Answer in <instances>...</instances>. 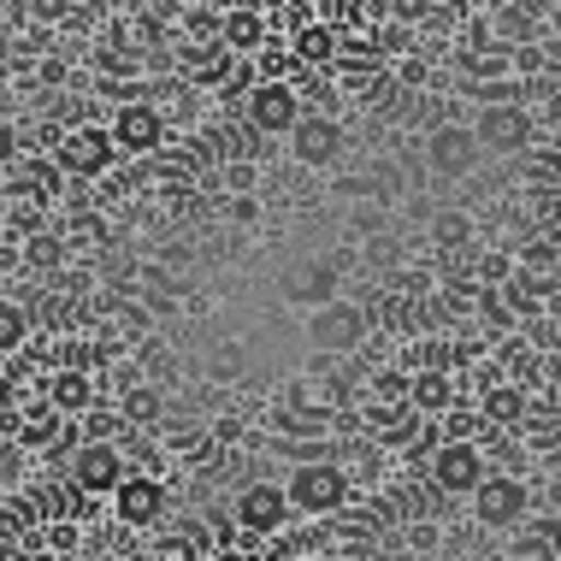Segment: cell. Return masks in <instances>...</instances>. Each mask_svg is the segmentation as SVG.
I'll use <instances>...</instances> for the list:
<instances>
[{
  "label": "cell",
  "instance_id": "1",
  "mask_svg": "<svg viewBox=\"0 0 561 561\" xmlns=\"http://www.w3.org/2000/svg\"><path fill=\"white\" fill-rule=\"evenodd\" d=\"M308 343L320 348V355H355L360 343H367V308L360 301H325V308L308 313Z\"/></svg>",
  "mask_w": 561,
  "mask_h": 561
},
{
  "label": "cell",
  "instance_id": "2",
  "mask_svg": "<svg viewBox=\"0 0 561 561\" xmlns=\"http://www.w3.org/2000/svg\"><path fill=\"white\" fill-rule=\"evenodd\" d=\"M54 160L66 178H101L118 160V142H113V130H101V125H71V130H59Z\"/></svg>",
  "mask_w": 561,
  "mask_h": 561
},
{
  "label": "cell",
  "instance_id": "3",
  "mask_svg": "<svg viewBox=\"0 0 561 561\" xmlns=\"http://www.w3.org/2000/svg\"><path fill=\"white\" fill-rule=\"evenodd\" d=\"M290 503H296V514H337L343 503H348V479H343V467H331V461H301L296 473H290Z\"/></svg>",
  "mask_w": 561,
  "mask_h": 561
},
{
  "label": "cell",
  "instance_id": "4",
  "mask_svg": "<svg viewBox=\"0 0 561 561\" xmlns=\"http://www.w3.org/2000/svg\"><path fill=\"white\" fill-rule=\"evenodd\" d=\"M484 479H491V473H484V449L473 444V437H444V444L432 449V484H437V491L473 496Z\"/></svg>",
  "mask_w": 561,
  "mask_h": 561
},
{
  "label": "cell",
  "instance_id": "5",
  "mask_svg": "<svg viewBox=\"0 0 561 561\" xmlns=\"http://www.w3.org/2000/svg\"><path fill=\"white\" fill-rule=\"evenodd\" d=\"M473 514H479V526H491V533H508V526H520L526 514H533V491H526V479H514V473H491L473 491Z\"/></svg>",
  "mask_w": 561,
  "mask_h": 561
},
{
  "label": "cell",
  "instance_id": "6",
  "mask_svg": "<svg viewBox=\"0 0 561 561\" xmlns=\"http://www.w3.org/2000/svg\"><path fill=\"white\" fill-rule=\"evenodd\" d=\"M237 526L242 533H254V538H272V533H284L290 526V514H296V503H290V491L284 484H242L237 491Z\"/></svg>",
  "mask_w": 561,
  "mask_h": 561
},
{
  "label": "cell",
  "instance_id": "7",
  "mask_svg": "<svg viewBox=\"0 0 561 561\" xmlns=\"http://www.w3.org/2000/svg\"><path fill=\"white\" fill-rule=\"evenodd\" d=\"M66 473L83 496H113L118 484L130 479V467H125V455H118V444H78Z\"/></svg>",
  "mask_w": 561,
  "mask_h": 561
},
{
  "label": "cell",
  "instance_id": "8",
  "mask_svg": "<svg viewBox=\"0 0 561 561\" xmlns=\"http://www.w3.org/2000/svg\"><path fill=\"white\" fill-rule=\"evenodd\" d=\"M473 136L484 142V154H520L533 142V118L514 101H484V113L473 118Z\"/></svg>",
  "mask_w": 561,
  "mask_h": 561
},
{
  "label": "cell",
  "instance_id": "9",
  "mask_svg": "<svg viewBox=\"0 0 561 561\" xmlns=\"http://www.w3.org/2000/svg\"><path fill=\"white\" fill-rule=\"evenodd\" d=\"M301 101H296V83H254L249 89V125L266 130V136H296L301 125Z\"/></svg>",
  "mask_w": 561,
  "mask_h": 561
},
{
  "label": "cell",
  "instance_id": "10",
  "mask_svg": "<svg viewBox=\"0 0 561 561\" xmlns=\"http://www.w3.org/2000/svg\"><path fill=\"white\" fill-rule=\"evenodd\" d=\"M484 154V142L473 136V125H437L426 136V160H432V172H444V178H467L479 165Z\"/></svg>",
  "mask_w": 561,
  "mask_h": 561
},
{
  "label": "cell",
  "instance_id": "11",
  "mask_svg": "<svg viewBox=\"0 0 561 561\" xmlns=\"http://www.w3.org/2000/svg\"><path fill=\"white\" fill-rule=\"evenodd\" d=\"M337 261H325V254H308V261H296L284 272V296L296 301V308H325V301H337Z\"/></svg>",
  "mask_w": 561,
  "mask_h": 561
},
{
  "label": "cell",
  "instance_id": "12",
  "mask_svg": "<svg viewBox=\"0 0 561 561\" xmlns=\"http://www.w3.org/2000/svg\"><path fill=\"white\" fill-rule=\"evenodd\" d=\"M113 142H118V154H154L160 148V136H165V118L148 107V101H125L113 118Z\"/></svg>",
  "mask_w": 561,
  "mask_h": 561
},
{
  "label": "cell",
  "instance_id": "13",
  "mask_svg": "<svg viewBox=\"0 0 561 561\" xmlns=\"http://www.w3.org/2000/svg\"><path fill=\"white\" fill-rule=\"evenodd\" d=\"M113 514H118L125 526H154L160 514H165V484L148 479V473H130V479L113 491Z\"/></svg>",
  "mask_w": 561,
  "mask_h": 561
},
{
  "label": "cell",
  "instance_id": "14",
  "mask_svg": "<svg viewBox=\"0 0 561 561\" xmlns=\"http://www.w3.org/2000/svg\"><path fill=\"white\" fill-rule=\"evenodd\" d=\"M290 148H296L301 165H331V160L343 154V125H337V118H325V113H308L296 125Z\"/></svg>",
  "mask_w": 561,
  "mask_h": 561
},
{
  "label": "cell",
  "instance_id": "15",
  "mask_svg": "<svg viewBox=\"0 0 561 561\" xmlns=\"http://www.w3.org/2000/svg\"><path fill=\"white\" fill-rule=\"evenodd\" d=\"M48 397H54V414H71V420H83L89 408H95V378H89L83 367H66V373H54Z\"/></svg>",
  "mask_w": 561,
  "mask_h": 561
},
{
  "label": "cell",
  "instance_id": "16",
  "mask_svg": "<svg viewBox=\"0 0 561 561\" xmlns=\"http://www.w3.org/2000/svg\"><path fill=\"white\" fill-rule=\"evenodd\" d=\"M455 402V378L444 367H420L408 378V408H420V414H444Z\"/></svg>",
  "mask_w": 561,
  "mask_h": 561
},
{
  "label": "cell",
  "instance_id": "17",
  "mask_svg": "<svg viewBox=\"0 0 561 561\" xmlns=\"http://www.w3.org/2000/svg\"><path fill=\"white\" fill-rule=\"evenodd\" d=\"M266 42V19L261 12H231V19H225V54H254Z\"/></svg>",
  "mask_w": 561,
  "mask_h": 561
},
{
  "label": "cell",
  "instance_id": "18",
  "mask_svg": "<svg viewBox=\"0 0 561 561\" xmlns=\"http://www.w3.org/2000/svg\"><path fill=\"white\" fill-rule=\"evenodd\" d=\"M118 414H125V426H154V420H160V390L130 385L125 397H118Z\"/></svg>",
  "mask_w": 561,
  "mask_h": 561
},
{
  "label": "cell",
  "instance_id": "19",
  "mask_svg": "<svg viewBox=\"0 0 561 561\" xmlns=\"http://www.w3.org/2000/svg\"><path fill=\"white\" fill-rule=\"evenodd\" d=\"M484 420H491V426H520L526 420V390H514V385L491 390V397H484Z\"/></svg>",
  "mask_w": 561,
  "mask_h": 561
},
{
  "label": "cell",
  "instance_id": "20",
  "mask_svg": "<svg viewBox=\"0 0 561 561\" xmlns=\"http://www.w3.org/2000/svg\"><path fill=\"white\" fill-rule=\"evenodd\" d=\"M113 432H125L118 408H89L83 414V444H113Z\"/></svg>",
  "mask_w": 561,
  "mask_h": 561
},
{
  "label": "cell",
  "instance_id": "21",
  "mask_svg": "<svg viewBox=\"0 0 561 561\" xmlns=\"http://www.w3.org/2000/svg\"><path fill=\"white\" fill-rule=\"evenodd\" d=\"M360 101H367L373 113H397V101H402V78H397V71H378L373 89H360Z\"/></svg>",
  "mask_w": 561,
  "mask_h": 561
},
{
  "label": "cell",
  "instance_id": "22",
  "mask_svg": "<svg viewBox=\"0 0 561 561\" xmlns=\"http://www.w3.org/2000/svg\"><path fill=\"white\" fill-rule=\"evenodd\" d=\"M296 59H337V42H331V30H325V24H301Z\"/></svg>",
  "mask_w": 561,
  "mask_h": 561
},
{
  "label": "cell",
  "instance_id": "23",
  "mask_svg": "<svg viewBox=\"0 0 561 561\" xmlns=\"http://www.w3.org/2000/svg\"><path fill=\"white\" fill-rule=\"evenodd\" d=\"M0 343H7V348H19V343H24V308H19V301L7 308V325H0Z\"/></svg>",
  "mask_w": 561,
  "mask_h": 561
},
{
  "label": "cell",
  "instance_id": "24",
  "mask_svg": "<svg viewBox=\"0 0 561 561\" xmlns=\"http://www.w3.org/2000/svg\"><path fill=\"white\" fill-rule=\"evenodd\" d=\"M48 437H54V414H42V420L30 414V426H24V444L36 449V444H48Z\"/></svg>",
  "mask_w": 561,
  "mask_h": 561
},
{
  "label": "cell",
  "instance_id": "25",
  "mask_svg": "<svg viewBox=\"0 0 561 561\" xmlns=\"http://www.w3.org/2000/svg\"><path fill=\"white\" fill-rule=\"evenodd\" d=\"M538 543H543L550 556H561V514H556V520H543V526H538Z\"/></svg>",
  "mask_w": 561,
  "mask_h": 561
},
{
  "label": "cell",
  "instance_id": "26",
  "mask_svg": "<svg viewBox=\"0 0 561 561\" xmlns=\"http://www.w3.org/2000/svg\"><path fill=\"white\" fill-rule=\"evenodd\" d=\"M397 78H402V89H420V83H426V66H420V59H402Z\"/></svg>",
  "mask_w": 561,
  "mask_h": 561
},
{
  "label": "cell",
  "instance_id": "27",
  "mask_svg": "<svg viewBox=\"0 0 561 561\" xmlns=\"http://www.w3.org/2000/svg\"><path fill=\"white\" fill-rule=\"evenodd\" d=\"M30 12H36V19H66L71 0H30Z\"/></svg>",
  "mask_w": 561,
  "mask_h": 561
},
{
  "label": "cell",
  "instance_id": "28",
  "mask_svg": "<svg viewBox=\"0 0 561 561\" xmlns=\"http://www.w3.org/2000/svg\"><path fill=\"white\" fill-rule=\"evenodd\" d=\"M390 7H397V19H426L432 0H390Z\"/></svg>",
  "mask_w": 561,
  "mask_h": 561
},
{
  "label": "cell",
  "instance_id": "29",
  "mask_svg": "<svg viewBox=\"0 0 561 561\" xmlns=\"http://www.w3.org/2000/svg\"><path fill=\"white\" fill-rule=\"evenodd\" d=\"M42 83H66V59H42Z\"/></svg>",
  "mask_w": 561,
  "mask_h": 561
},
{
  "label": "cell",
  "instance_id": "30",
  "mask_svg": "<svg viewBox=\"0 0 561 561\" xmlns=\"http://www.w3.org/2000/svg\"><path fill=\"white\" fill-rule=\"evenodd\" d=\"M30 261H42V266H54V261H59V249H54V242H30Z\"/></svg>",
  "mask_w": 561,
  "mask_h": 561
},
{
  "label": "cell",
  "instance_id": "31",
  "mask_svg": "<svg viewBox=\"0 0 561 561\" xmlns=\"http://www.w3.org/2000/svg\"><path fill=\"white\" fill-rule=\"evenodd\" d=\"M214 561H242V556H231V550H219V556H214Z\"/></svg>",
  "mask_w": 561,
  "mask_h": 561
}]
</instances>
